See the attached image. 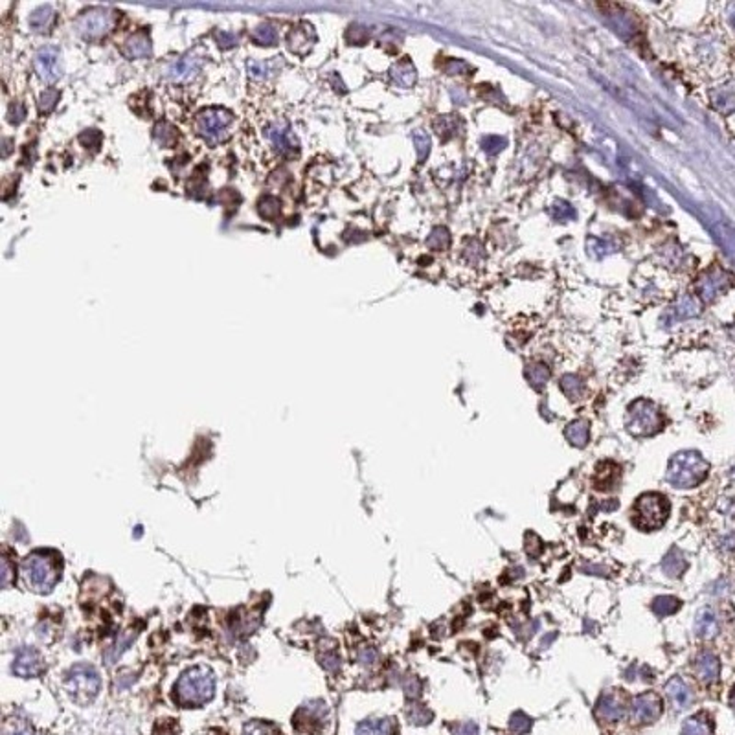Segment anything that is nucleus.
Masks as SVG:
<instances>
[{"label":"nucleus","mask_w":735,"mask_h":735,"mask_svg":"<svg viewBox=\"0 0 735 735\" xmlns=\"http://www.w3.org/2000/svg\"><path fill=\"white\" fill-rule=\"evenodd\" d=\"M23 574L26 585L37 594H48L61 578V559L54 551H33L24 559Z\"/></svg>","instance_id":"obj_1"},{"label":"nucleus","mask_w":735,"mask_h":735,"mask_svg":"<svg viewBox=\"0 0 735 735\" xmlns=\"http://www.w3.org/2000/svg\"><path fill=\"white\" fill-rule=\"evenodd\" d=\"M216 691V677L206 665L188 669L182 673L175 686V699L182 706H202L211 700Z\"/></svg>","instance_id":"obj_2"},{"label":"nucleus","mask_w":735,"mask_h":735,"mask_svg":"<svg viewBox=\"0 0 735 735\" xmlns=\"http://www.w3.org/2000/svg\"><path fill=\"white\" fill-rule=\"evenodd\" d=\"M709 463L695 451H684L671 458L665 480L677 489H691L708 476Z\"/></svg>","instance_id":"obj_3"},{"label":"nucleus","mask_w":735,"mask_h":735,"mask_svg":"<svg viewBox=\"0 0 735 735\" xmlns=\"http://www.w3.org/2000/svg\"><path fill=\"white\" fill-rule=\"evenodd\" d=\"M669 515L668 498L658 493H646L638 498L634 506V524L640 529H658L665 524Z\"/></svg>","instance_id":"obj_4"},{"label":"nucleus","mask_w":735,"mask_h":735,"mask_svg":"<svg viewBox=\"0 0 735 735\" xmlns=\"http://www.w3.org/2000/svg\"><path fill=\"white\" fill-rule=\"evenodd\" d=\"M68 690L76 697L79 702H90L98 695L101 680L94 668H90L87 663H79L76 668L70 669L67 677Z\"/></svg>","instance_id":"obj_5"},{"label":"nucleus","mask_w":735,"mask_h":735,"mask_svg":"<svg viewBox=\"0 0 735 735\" xmlns=\"http://www.w3.org/2000/svg\"><path fill=\"white\" fill-rule=\"evenodd\" d=\"M326 715H328V706L320 700H314L296 712L292 726L302 735H316L326 726Z\"/></svg>","instance_id":"obj_6"},{"label":"nucleus","mask_w":735,"mask_h":735,"mask_svg":"<svg viewBox=\"0 0 735 735\" xmlns=\"http://www.w3.org/2000/svg\"><path fill=\"white\" fill-rule=\"evenodd\" d=\"M111 24H112V17L107 9L94 8L77 18L76 28H77V32H79L83 37H87V39H94V37L104 35L109 28H111Z\"/></svg>","instance_id":"obj_7"},{"label":"nucleus","mask_w":735,"mask_h":735,"mask_svg":"<svg viewBox=\"0 0 735 735\" xmlns=\"http://www.w3.org/2000/svg\"><path fill=\"white\" fill-rule=\"evenodd\" d=\"M232 121V114L224 109H208L197 116V131L206 138H217Z\"/></svg>","instance_id":"obj_8"},{"label":"nucleus","mask_w":735,"mask_h":735,"mask_svg":"<svg viewBox=\"0 0 735 735\" xmlns=\"http://www.w3.org/2000/svg\"><path fill=\"white\" fill-rule=\"evenodd\" d=\"M662 713V699L655 693H643L632 700L631 719L636 724H647L660 717Z\"/></svg>","instance_id":"obj_9"},{"label":"nucleus","mask_w":735,"mask_h":735,"mask_svg":"<svg viewBox=\"0 0 735 735\" xmlns=\"http://www.w3.org/2000/svg\"><path fill=\"white\" fill-rule=\"evenodd\" d=\"M634 410L636 412H632L631 414V423H629V429H631V432H634V434H640V436H646V434H651V432H655L656 429H658V416L655 414V408L649 407V404H638V407H634Z\"/></svg>","instance_id":"obj_10"},{"label":"nucleus","mask_w":735,"mask_h":735,"mask_svg":"<svg viewBox=\"0 0 735 735\" xmlns=\"http://www.w3.org/2000/svg\"><path fill=\"white\" fill-rule=\"evenodd\" d=\"M35 70L45 81H55L61 76V68H59V52L52 46L39 50L35 55Z\"/></svg>","instance_id":"obj_11"},{"label":"nucleus","mask_w":735,"mask_h":735,"mask_svg":"<svg viewBox=\"0 0 735 735\" xmlns=\"http://www.w3.org/2000/svg\"><path fill=\"white\" fill-rule=\"evenodd\" d=\"M265 135H267V138L278 148V151L294 153L296 142L294 138H292L291 129H289V126L285 121H272V123H269L267 129H265Z\"/></svg>","instance_id":"obj_12"},{"label":"nucleus","mask_w":735,"mask_h":735,"mask_svg":"<svg viewBox=\"0 0 735 735\" xmlns=\"http://www.w3.org/2000/svg\"><path fill=\"white\" fill-rule=\"evenodd\" d=\"M40 669H43V663H40V658L39 655H37L35 649L18 651V655L13 663L15 675L24 678H32L39 675Z\"/></svg>","instance_id":"obj_13"},{"label":"nucleus","mask_w":735,"mask_h":735,"mask_svg":"<svg viewBox=\"0 0 735 735\" xmlns=\"http://www.w3.org/2000/svg\"><path fill=\"white\" fill-rule=\"evenodd\" d=\"M695 671L702 682H715L721 673V663L719 658L709 651H704L697 656L695 660Z\"/></svg>","instance_id":"obj_14"},{"label":"nucleus","mask_w":735,"mask_h":735,"mask_svg":"<svg viewBox=\"0 0 735 735\" xmlns=\"http://www.w3.org/2000/svg\"><path fill=\"white\" fill-rule=\"evenodd\" d=\"M619 476H621V469H619L616 463L612 462H603L596 469V476H594V485H596L599 491H612V489L618 485Z\"/></svg>","instance_id":"obj_15"},{"label":"nucleus","mask_w":735,"mask_h":735,"mask_svg":"<svg viewBox=\"0 0 735 735\" xmlns=\"http://www.w3.org/2000/svg\"><path fill=\"white\" fill-rule=\"evenodd\" d=\"M596 715L601 721L614 722L624 715V702L616 695H603L596 706Z\"/></svg>","instance_id":"obj_16"},{"label":"nucleus","mask_w":735,"mask_h":735,"mask_svg":"<svg viewBox=\"0 0 735 735\" xmlns=\"http://www.w3.org/2000/svg\"><path fill=\"white\" fill-rule=\"evenodd\" d=\"M719 625L717 618L713 614V610L709 607H704L697 612L695 618V634L699 638H713L717 634Z\"/></svg>","instance_id":"obj_17"},{"label":"nucleus","mask_w":735,"mask_h":735,"mask_svg":"<svg viewBox=\"0 0 735 735\" xmlns=\"http://www.w3.org/2000/svg\"><path fill=\"white\" fill-rule=\"evenodd\" d=\"M665 693L669 695V699L675 702L677 708H686L687 704L691 702V690L686 682L682 678L675 677L665 684Z\"/></svg>","instance_id":"obj_18"},{"label":"nucleus","mask_w":735,"mask_h":735,"mask_svg":"<svg viewBox=\"0 0 735 735\" xmlns=\"http://www.w3.org/2000/svg\"><path fill=\"white\" fill-rule=\"evenodd\" d=\"M357 735H395L392 719H368L357 726Z\"/></svg>","instance_id":"obj_19"},{"label":"nucleus","mask_w":735,"mask_h":735,"mask_svg":"<svg viewBox=\"0 0 735 735\" xmlns=\"http://www.w3.org/2000/svg\"><path fill=\"white\" fill-rule=\"evenodd\" d=\"M123 54L131 59H140V57H148L151 54V43H149L148 35L144 33H136L131 39H127V43L123 45Z\"/></svg>","instance_id":"obj_20"},{"label":"nucleus","mask_w":735,"mask_h":735,"mask_svg":"<svg viewBox=\"0 0 735 735\" xmlns=\"http://www.w3.org/2000/svg\"><path fill=\"white\" fill-rule=\"evenodd\" d=\"M662 570L663 574L669 575V578H678V575L686 570V560H684L680 551L673 548L668 556H665V559H663Z\"/></svg>","instance_id":"obj_21"},{"label":"nucleus","mask_w":735,"mask_h":735,"mask_svg":"<svg viewBox=\"0 0 735 735\" xmlns=\"http://www.w3.org/2000/svg\"><path fill=\"white\" fill-rule=\"evenodd\" d=\"M682 735H712V722L706 715H695L684 722Z\"/></svg>","instance_id":"obj_22"},{"label":"nucleus","mask_w":735,"mask_h":735,"mask_svg":"<svg viewBox=\"0 0 735 735\" xmlns=\"http://www.w3.org/2000/svg\"><path fill=\"white\" fill-rule=\"evenodd\" d=\"M52 18H54V11H52V8L50 6H39L37 9H33L32 13H30V28L32 30H35V32H43V30H46V28L50 26V23H52Z\"/></svg>","instance_id":"obj_23"},{"label":"nucleus","mask_w":735,"mask_h":735,"mask_svg":"<svg viewBox=\"0 0 735 735\" xmlns=\"http://www.w3.org/2000/svg\"><path fill=\"white\" fill-rule=\"evenodd\" d=\"M136 634L133 631L126 632V634H121L120 638H118V641L114 643V647H112L111 651H107V655H105V663L107 665H112V663H116L118 658H120L121 655H123V651L127 649V647L135 641Z\"/></svg>","instance_id":"obj_24"},{"label":"nucleus","mask_w":735,"mask_h":735,"mask_svg":"<svg viewBox=\"0 0 735 735\" xmlns=\"http://www.w3.org/2000/svg\"><path fill=\"white\" fill-rule=\"evenodd\" d=\"M197 70H199L197 59H180V61H177L175 65H171V68L167 70V74H170L171 77H177V79H180V77L192 76V74H195Z\"/></svg>","instance_id":"obj_25"},{"label":"nucleus","mask_w":735,"mask_h":735,"mask_svg":"<svg viewBox=\"0 0 735 735\" xmlns=\"http://www.w3.org/2000/svg\"><path fill=\"white\" fill-rule=\"evenodd\" d=\"M252 40L261 46H272L274 43L278 40V32H276L274 26H270V24H260V26L254 28V32H252Z\"/></svg>","instance_id":"obj_26"},{"label":"nucleus","mask_w":735,"mask_h":735,"mask_svg":"<svg viewBox=\"0 0 735 735\" xmlns=\"http://www.w3.org/2000/svg\"><path fill=\"white\" fill-rule=\"evenodd\" d=\"M566 440L574 447H585L588 443V426L585 423H572L566 429Z\"/></svg>","instance_id":"obj_27"},{"label":"nucleus","mask_w":735,"mask_h":735,"mask_svg":"<svg viewBox=\"0 0 735 735\" xmlns=\"http://www.w3.org/2000/svg\"><path fill=\"white\" fill-rule=\"evenodd\" d=\"M678 607H680V601L673 596H660L653 601V610L660 616L673 614V612H677Z\"/></svg>","instance_id":"obj_28"},{"label":"nucleus","mask_w":735,"mask_h":735,"mask_svg":"<svg viewBox=\"0 0 735 735\" xmlns=\"http://www.w3.org/2000/svg\"><path fill=\"white\" fill-rule=\"evenodd\" d=\"M309 30L311 28H296L289 33V46L292 52H302L300 46H304V50L309 48Z\"/></svg>","instance_id":"obj_29"},{"label":"nucleus","mask_w":735,"mask_h":735,"mask_svg":"<svg viewBox=\"0 0 735 735\" xmlns=\"http://www.w3.org/2000/svg\"><path fill=\"white\" fill-rule=\"evenodd\" d=\"M408 719L410 722L417 724V726H423L426 722L432 721V713L425 708V706H419V704H412L410 709H408Z\"/></svg>","instance_id":"obj_30"},{"label":"nucleus","mask_w":735,"mask_h":735,"mask_svg":"<svg viewBox=\"0 0 735 735\" xmlns=\"http://www.w3.org/2000/svg\"><path fill=\"white\" fill-rule=\"evenodd\" d=\"M243 735H278L276 728L272 724H267V722L261 721H252L245 726V731Z\"/></svg>","instance_id":"obj_31"},{"label":"nucleus","mask_w":735,"mask_h":735,"mask_svg":"<svg viewBox=\"0 0 735 735\" xmlns=\"http://www.w3.org/2000/svg\"><path fill=\"white\" fill-rule=\"evenodd\" d=\"M278 211H280V201L276 197H272V195H267L265 199H261L260 202V214L263 217H267V219H274V217L278 216Z\"/></svg>","instance_id":"obj_32"},{"label":"nucleus","mask_w":735,"mask_h":735,"mask_svg":"<svg viewBox=\"0 0 735 735\" xmlns=\"http://www.w3.org/2000/svg\"><path fill=\"white\" fill-rule=\"evenodd\" d=\"M59 99V92L55 89H46L43 94L39 96V111L40 112H50L55 107Z\"/></svg>","instance_id":"obj_33"},{"label":"nucleus","mask_w":735,"mask_h":735,"mask_svg":"<svg viewBox=\"0 0 735 735\" xmlns=\"http://www.w3.org/2000/svg\"><path fill=\"white\" fill-rule=\"evenodd\" d=\"M155 136H157L160 144L167 145L175 140L177 135H175V129H173L170 123H166V121H160V123L155 127Z\"/></svg>","instance_id":"obj_34"},{"label":"nucleus","mask_w":735,"mask_h":735,"mask_svg":"<svg viewBox=\"0 0 735 735\" xmlns=\"http://www.w3.org/2000/svg\"><path fill=\"white\" fill-rule=\"evenodd\" d=\"M509 726H512V730L515 731V734H526V731H529V728H531V719H529L526 713L519 712L512 717Z\"/></svg>","instance_id":"obj_35"},{"label":"nucleus","mask_w":735,"mask_h":735,"mask_svg":"<svg viewBox=\"0 0 735 735\" xmlns=\"http://www.w3.org/2000/svg\"><path fill=\"white\" fill-rule=\"evenodd\" d=\"M8 118L11 123H21V121L26 118V107H24L23 104L15 101V104H11V107H9Z\"/></svg>","instance_id":"obj_36"},{"label":"nucleus","mask_w":735,"mask_h":735,"mask_svg":"<svg viewBox=\"0 0 735 735\" xmlns=\"http://www.w3.org/2000/svg\"><path fill=\"white\" fill-rule=\"evenodd\" d=\"M81 142L85 145H90L92 149H98L99 144H101V135H99L98 131H85L81 135Z\"/></svg>","instance_id":"obj_37"},{"label":"nucleus","mask_w":735,"mask_h":735,"mask_svg":"<svg viewBox=\"0 0 735 735\" xmlns=\"http://www.w3.org/2000/svg\"><path fill=\"white\" fill-rule=\"evenodd\" d=\"M526 550H528L529 556L537 557L538 551H541V538L534 534L526 535Z\"/></svg>","instance_id":"obj_38"},{"label":"nucleus","mask_w":735,"mask_h":735,"mask_svg":"<svg viewBox=\"0 0 735 735\" xmlns=\"http://www.w3.org/2000/svg\"><path fill=\"white\" fill-rule=\"evenodd\" d=\"M454 735H478V728L472 722H463V724H458V726L453 728Z\"/></svg>","instance_id":"obj_39"},{"label":"nucleus","mask_w":735,"mask_h":735,"mask_svg":"<svg viewBox=\"0 0 735 735\" xmlns=\"http://www.w3.org/2000/svg\"><path fill=\"white\" fill-rule=\"evenodd\" d=\"M322 663L326 669H329V671H335V669L341 665V658H338L336 655H333V653H328L326 656H322Z\"/></svg>","instance_id":"obj_40"},{"label":"nucleus","mask_w":735,"mask_h":735,"mask_svg":"<svg viewBox=\"0 0 735 735\" xmlns=\"http://www.w3.org/2000/svg\"><path fill=\"white\" fill-rule=\"evenodd\" d=\"M217 39H219V43L224 46V48H230V46H233L236 43H238V39H236V37H233L230 32H221L219 35H217Z\"/></svg>","instance_id":"obj_41"},{"label":"nucleus","mask_w":735,"mask_h":735,"mask_svg":"<svg viewBox=\"0 0 735 735\" xmlns=\"http://www.w3.org/2000/svg\"><path fill=\"white\" fill-rule=\"evenodd\" d=\"M375 658H377V655H375V651H373V649L360 651L359 660L364 663V665H372V663L375 662Z\"/></svg>","instance_id":"obj_42"},{"label":"nucleus","mask_w":735,"mask_h":735,"mask_svg":"<svg viewBox=\"0 0 735 735\" xmlns=\"http://www.w3.org/2000/svg\"><path fill=\"white\" fill-rule=\"evenodd\" d=\"M248 70H250L254 76H265V72H267V67H265L263 63H256V61H252V63L248 65Z\"/></svg>","instance_id":"obj_43"},{"label":"nucleus","mask_w":735,"mask_h":735,"mask_svg":"<svg viewBox=\"0 0 735 735\" xmlns=\"http://www.w3.org/2000/svg\"><path fill=\"white\" fill-rule=\"evenodd\" d=\"M730 704H731V706H734V708H735V687H734V690H731V695H730Z\"/></svg>","instance_id":"obj_44"},{"label":"nucleus","mask_w":735,"mask_h":735,"mask_svg":"<svg viewBox=\"0 0 735 735\" xmlns=\"http://www.w3.org/2000/svg\"><path fill=\"white\" fill-rule=\"evenodd\" d=\"M15 735H28V731H18V734H15Z\"/></svg>","instance_id":"obj_45"}]
</instances>
